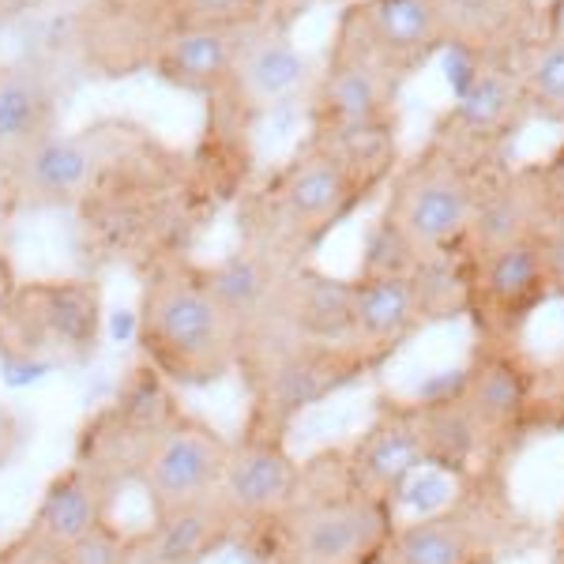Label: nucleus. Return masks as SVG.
<instances>
[{"label": "nucleus", "mask_w": 564, "mask_h": 564, "mask_svg": "<svg viewBox=\"0 0 564 564\" xmlns=\"http://www.w3.org/2000/svg\"><path fill=\"white\" fill-rule=\"evenodd\" d=\"M377 193H384V181L305 140L279 170L238 196V238L245 249L297 268Z\"/></svg>", "instance_id": "nucleus-1"}, {"label": "nucleus", "mask_w": 564, "mask_h": 564, "mask_svg": "<svg viewBox=\"0 0 564 564\" xmlns=\"http://www.w3.org/2000/svg\"><path fill=\"white\" fill-rule=\"evenodd\" d=\"M135 347L174 388H212L238 372V327L188 252L140 268Z\"/></svg>", "instance_id": "nucleus-2"}, {"label": "nucleus", "mask_w": 564, "mask_h": 564, "mask_svg": "<svg viewBox=\"0 0 564 564\" xmlns=\"http://www.w3.org/2000/svg\"><path fill=\"white\" fill-rule=\"evenodd\" d=\"M399 79L361 45L347 20L335 23L324 68L308 98L305 140L343 154L369 177L384 181L399 166Z\"/></svg>", "instance_id": "nucleus-3"}, {"label": "nucleus", "mask_w": 564, "mask_h": 564, "mask_svg": "<svg viewBox=\"0 0 564 564\" xmlns=\"http://www.w3.org/2000/svg\"><path fill=\"white\" fill-rule=\"evenodd\" d=\"M369 361V354L354 343H308L290 335L279 321H268L238 347V372L249 388L245 422L286 433L297 414L350 384Z\"/></svg>", "instance_id": "nucleus-4"}, {"label": "nucleus", "mask_w": 564, "mask_h": 564, "mask_svg": "<svg viewBox=\"0 0 564 564\" xmlns=\"http://www.w3.org/2000/svg\"><path fill=\"white\" fill-rule=\"evenodd\" d=\"M106 297L90 275L20 279L0 316V361L4 369L84 366L102 347Z\"/></svg>", "instance_id": "nucleus-5"}, {"label": "nucleus", "mask_w": 564, "mask_h": 564, "mask_svg": "<svg viewBox=\"0 0 564 564\" xmlns=\"http://www.w3.org/2000/svg\"><path fill=\"white\" fill-rule=\"evenodd\" d=\"M481 174L486 166H475L430 140L414 159L391 170L380 218L411 245L417 260L463 252Z\"/></svg>", "instance_id": "nucleus-6"}, {"label": "nucleus", "mask_w": 564, "mask_h": 564, "mask_svg": "<svg viewBox=\"0 0 564 564\" xmlns=\"http://www.w3.org/2000/svg\"><path fill=\"white\" fill-rule=\"evenodd\" d=\"M143 132H148L143 124L109 117V121H95L79 132L57 129L12 154L4 162V174L15 188L20 212H61V207L76 212V204L90 193L98 174Z\"/></svg>", "instance_id": "nucleus-7"}, {"label": "nucleus", "mask_w": 564, "mask_h": 564, "mask_svg": "<svg viewBox=\"0 0 564 564\" xmlns=\"http://www.w3.org/2000/svg\"><path fill=\"white\" fill-rule=\"evenodd\" d=\"M177 391L151 361H135L113 399L98 406L76 436V463H87L117 489L132 486L151 441L185 411Z\"/></svg>", "instance_id": "nucleus-8"}, {"label": "nucleus", "mask_w": 564, "mask_h": 564, "mask_svg": "<svg viewBox=\"0 0 564 564\" xmlns=\"http://www.w3.org/2000/svg\"><path fill=\"white\" fill-rule=\"evenodd\" d=\"M185 26V0H87L72 23V45L90 76L132 79L151 72Z\"/></svg>", "instance_id": "nucleus-9"}, {"label": "nucleus", "mask_w": 564, "mask_h": 564, "mask_svg": "<svg viewBox=\"0 0 564 564\" xmlns=\"http://www.w3.org/2000/svg\"><path fill=\"white\" fill-rule=\"evenodd\" d=\"M388 531V500L350 486L347 494H305L282 516V561L290 564H372Z\"/></svg>", "instance_id": "nucleus-10"}, {"label": "nucleus", "mask_w": 564, "mask_h": 564, "mask_svg": "<svg viewBox=\"0 0 564 564\" xmlns=\"http://www.w3.org/2000/svg\"><path fill=\"white\" fill-rule=\"evenodd\" d=\"M297 486H302V470L286 452V433L245 422L238 441H230V456H226L215 497L230 512L241 542L268 527L275 534L282 516L294 505Z\"/></svg>", "instance_id": "nucleus-11"}, {"label": "nucleus", "mask_w": 564, "mask_h": 564, "mask_svg": "<svg viewBox=\"0 0 564 564\" xmlns=\"http://www.w3.org/2000/svg\"><path fill=\"white\" fill-rule=\"evenodd\" d=\"M531 121L512 61H481L470 84L452 95V106L433 124V143L486 166Z\"/></svg>", "instance_id": "nucleus-12"}, {"label": "nucleus", "mask_w": 564, "mask_h": 564, "mask_svg": "<svg viewBox=\"0 0 564 564\" xmlns=\"http://www.w3.org/2000/svg\"><path fill=\"white\" fill-rule=\"evenodd\" d=\"M226 456H230V441L212 422L181 411L143 452L132 486H140L151 512L196 505L215 497Z\"/></svg>", "instance_id": "nucleus-13"}, {"label": "nucleus", "mask_w": 564, "mask_h": 564, "mask_svg": "<svg viewBox=\"0 0 564 564\" xmlns=\"http://www.w3.org/2000/svg\"><path fill=\"white\" fill-rule=\"evenodd\" d=\"M121 489L87 463L72 459L61 475L50 478L20 534L8 539L12 564H53L68 545H76L95 523L113 516Z\"/></svg>", "instance_id": "nucleus-14"}, {"label": "nucleus", "mask_w": 564, "mask_h": 564, "mask_svg": "<svg viewBox=\"0 0 564 564\" xmlns=\"http://www.w3.org/2000/svg\"><path fill=\"white\" fill-rule=\"evenodd\" d=\"M361 45L403 84L448 50V31L433 0H358L343 8Z\"/></svg>", "instance_id": "nucleus-15"}, {"label": "nucleus", "mask_w": 564, "mask_h": 564, "mask_svg": "<svg viewBox=\"0 0 564 564\" xmlns=\"http://www.w3.org/2000/svg\"><path fill=\"white\" fill-rule=\"evenodd\" d=\"M308 79V57L290 39L286 23H263L245 39L238 68H234L230 84L218 95H226L234 106H241L252 121H260L271 106L286 102L294 90H302Z\"/></svg>", "instance_id": "nucleus-16"}, {"label": "nucleus", "mask_w": 564, "mask_h": 564, "mask_svg": "<svg viewBox=\"0 0 564 564\" xmlns=\"http://www.w3.org/2000/svg\"><path fill=\"white\" fill-rule=\"evenodd\" d=\"M238 542V527L218 497L151 512V523L132 531L129 564H207Z\"/></svg>", "instance_id": "nucleus-17"}, {"label": "nucleus", "mask_w": 564, "mask_h": 564, "mask_svg": "<svg viewBox=\"0 0 564 564\" xmlns=\"http://www.w3.org/2000/svg\"><path fill=\"white\" fill-rule=\"evenodd\" d=\"M448 31V50L478 61H512L539 34L534 0H433Z\"/></svg>", "instance_id": "nucleus-18"}, {"label": "nucleus", "mask_w": 564, "mask_h": 564, "mask_svg": "<svg viewBox=\"0 0 564 564\" xmlns=\"http://www.w3.org/2000/svg\"><path fill=\"white\" fill-rule=\"evenodd\" d=\"M354 279L327 275L313 263H297L279 286L275 321L308 343H350Z\"/></svg>", "instance_id": "nucleus-19"}, {"label": "nucleus", "mask_w": 564, "mask_h": 564, "mask_svg": "<svg viewBox=\"0 0 564 564\" xmlns=\"http://www.w3.org/2000/svg\"><path fill=\"white\" fill-rule=\"evenodd\" d=\"M539 196L531 185V170H486L475 196V215L467 230V257H486L512 241L534 238L542 230Z\"/></svg>", "instance_id": "nucleus-20"}, {"label": "nucleus", "mask_w": 564, "mask_h": 564, "mask_svg": "<svg viewBox=\"0 0 564 564\" xmlns=\"http://www.w3.org/2000/svg\"><path fill=\"white\" fill-rule=\"evenodd\" d=\"M422 321L417 290L411 271H358L354 275V313H350V343L366 350L372 361L395 350Z\"/></svg>", "instance_id": "nucleus-21"}, {"label": "nucleus", "mask_w": 564, "mask_h": 564, "mask_svg": "<svg viewBox=\"0 0 564 564\" xmlns=\"http://www.w3.org/2000/svg\"><path fill=\"white\" fill-rule=\"evenodd\" d=\"M425 463V441H422V417L391 411L380 417L372 430L361 436L354 456L343 463L354 489L369 497H395L406 489V481Z\"/></svg>", "instance_id": "nucleus-22"}, {"label": "nucleus", "mask_w": 564, "mask_h": 564, "mask_svg": "<svg viewBox=\"0 0 564 564\" xmlns=\"http://www.w3.org/2000/svg\"><path fill=\"white\" fill-rule=\"evenodd\" d=\"M252 31H218V26H181L174 42L154 61L159 84L196 98H215L238 68L241 45Z\"/></svg>", "instance_id": "nucleus-23"}, {"label": "nucleus", "mask_w": 564, "mask_h": 564, "mask_svg": "<svg viewBox=\"0 0 564 564\" xmlns=\"http://www.w3.org/2000/svg\"><path fill=\"white\" fill-rule=\"evenodd\" d=\"M61 87L39 61L0 65V162L57 132Z\"/></svg>", "instance_id": "nucleus-24"}, {"label": "nucleus", "mask_w": 564, "mask_h": 564, "mask_svg": "<svg viewBox=\"0 0 564 564\" xmlns=\"http://www.w3.org/2000/svg\"><path fill=\"white\" fill-rule=\"evenodd\" d=\"M467 263H470L467 294H475L486 305L500 308L508 321H512V316H527V308L539 305L542 297L550 294L545 271H542L539 234L505 245V249L486 252V257H467Z\"/></svg>", "instance_id": "nucleus-25"}, {"label": "nucleus", "mask_w": 564, "mask_h": 564, "mask_svg": "<svg viewBox=\"0 0 564 564\" xmlns=\"http://www.w3.org/2000/svg\"><path fill=\"white\" fill-rule=\"evenodd\" d=\"M516 79H520L527 113L550 124H564V42L534 34L512 57Z\"/></svg>", "instance_id": "nucleus-26"}, {"label": "nucleus", "mask_w": 564, "mask_h": 564, "mask_svg": "<svg viewBox=\"0 0 564 564\" xmlns=\"http://www.w3.org/2000/svg\"><path fill=\"white\" fill-rule=\"evenodd\" d=\"M388 557L395 564H467L470 542L463 534L456 520H448V512L430 508L417 523L403 527L391 542Z\"/></svg>", "instance_id": "nucleus-27"}, {"label": "nucleus", "mask_w": 564, "mask_h": 564, "mask_svg": "<svg viewBox=\"0 0 564 564\" xmlns=\"http://www.w3.org/2000/svg\"><path fill=\"white\" fill-rule=\"evenodd\" d=\"M459 388L470 391V417L478 422H508L523 403V380L508 361H494L475 377H459Z\"/></svg>", "instance_id": "nucleus-28"}, {"label": "nucleus", "mask_w": 564, "mask_h": 564, "mask_svg": "<svg viewBox=\"0 0 564 564\" xmlns=\"http://www.w3.org/2000/svg\"><path fill=\"white\" fill-rule=\"evenodd\" d=\"M275 20V0H185V26L257 31Z\"/></svg>", "instance_id": "nucleus-29"}, {"label": "nucleus", "mask_w": 564, "mask_h": 564, "mask_svg": "<svg viewBox=\"0 0 564 564\" xmlns=\"http://www.w3.org/2000/svg\"><path fill=\"white\" fill-rule=\"evenodd\" d=\"M132 561V531H124L113 516L95 523L76 545H68L53 564H129Z\"/></svg>", "instance_id": "nucleus-30"}, {"label": "nucleus", "mask_w": 564, "mask_h": 564, "mask_svg": "<svg viewBox=\"0 0 564 564\" xmlns=\"http://www.w3.org/2000/svg\"><path fill=\"white\" fill-rule=\"evenodd\" d=\"M527 170H531V185H534V196H539L542 223L561 226L564 223V140L545 154L542 162H534V166H527Z\"/></svg>", "instance_id": "nucleus-31"}, {"label": "nucleus", "mask_w": 564, "mask_h": 564, "mask_svg": "<svg viewBox=\"0 0 564 564\" xmlns=\"http://www.w3.org/2000/svg\"><path fill=\"white\" fill-rule=\"evenodd\" d=\"M539 252H542L545 286H550V294L564 297V223L539 230Z\"/></svg>", "instance_id": "nucleus-32"}, {"label": "nucleus", "mask_w": 564, "mask_h": 564, "mask_svg": "<svg viewBox=\"0 0 564 564\" xmlns=\"http://www.w3.org/2000/svg\"><path fill=\"white\" fill-rule=\"evenodd\" d=\"M20 444H23V422H20V414H15L8 403H0V470H4L8 463L15 459Z\"/></svg>", "instance_id": "nucleus-33"}, {"label": "nucleus", "mask_w": 564, "mask_h": 564, "mask_svg": "<svg viewBox=\"0 0 564 564\" xmlns=\"http://www.w3.org/2000/svg\"><path fill=\"white\" fill-rule=\"evenodd\" d=\"M15 215H20V199H15L12 181L4 174V162H0V245H4V234L12 230Z\"/></svg>", "instance_id": "nucleus-34"}, {"label": "nucleus", "mask_w": 564, "mask_h": 564, "mask_svg": "<svg viewBox=\"0 0 564 564\" xmlns=\"http://www.w3.org/2000/svg\"><path fill=\"white\" fill-rule=\"evenodd\" d=\"M539 34L564 42V0H550L545 8H539Z\"/></svg>", "instance_id": "nucleus-35"}, {"label": "nucleus", "mask_w": 564, "mask_h": 564, "mask_svg": "<svg viewBox=\"0 0 564 564\" xmlns=\"http://www.w3.org/2000/svg\"><path fill=\"white\" fill-rule=\"evenodd\" d=\"M15 286H20V275H15V263L8 257V249L0 245V316H4L8 302H12Z\"/></svg>", "instance_id": "nucleus-36"}, {"label": "nucleus", "mask_w": 564, "mask_h": 564, "mask_svg": "<svg viewBox=\"0 0 564 564\" xmlns=\"http://www.w3.org/2000/svg\"><path fill=\"white\" fill-rule=\"evenodd\" d=\"M313 4H316V0H275V23L294 26Z\"/></svg>", "instance_id": "nucleus-37"}, {"label": "nucleus", "mask_w": 564, "mask_h": 564, "mask_svg": "<svg viewBox=\"0 0 564 564\" xmlns=\"http://www.w3.org/2000/svg\"><path fill=\"white\" fill-rule=\"evenodd\" d=\"M316 4H339V8H350V4H358V0H316Z\"/></svg>", "instance_id": "nucleus-38"}, {"label": "nucleus", "mask_w": 564, "mask_h": 564, "mask_svg": "<svg viewBox=\"0 0 564 564\" xmlns=\"http://www.w3.org/2000/svg\"><path fill=\"white\" fill-rule=\"evenodd\" d=\"M0 564H12V553H8V542H0Z\"/></svg>", "instance_id": "nucleus-39"}]
</instances>
